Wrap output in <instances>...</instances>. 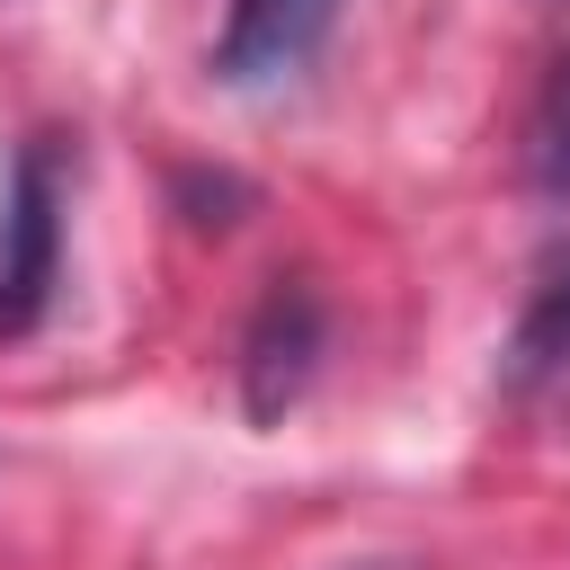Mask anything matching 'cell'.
I'll list each match as a JSON object with an SVG mask.
<instances>
[{
    "label": "cell",
    "mask_w": 570,
    "mask_h": 570,
    "mask_svg": "<svg viewBox=\"0 0 570 570\" xmlns=\"http://www.w3.org/2000/svg\"><path fill=\"white\" fill-rule=\"evenodd\" d=\"M62 285V160L53 142H18L0 205V338H27Z\"/></svg>",
    "instance_id": "obj_1"
},
{
    "label": "cell",
    "mask_w": 570,
    "mask_h": 570,
    "mask_svg": "<svg viewBox=\"0 0 570 570\" xmlns=\"http://www.w3.org/2000/svg\"><path fill=\"white\" fill-rule=\"evenodd\" d=\"M321 338H330V321H321L312 276H276V285L258 294L249 330H240V410H249L258 428H276V419L312 392Z\"/></svg>",
    "instance_id": "obj_2"
},
{
    "label": "cell",
    "mask_w": 570,
    "mask_h": 570,
    "mask_svg": "<svg viewBox=\"0 0 570 570\" xmlns=\"http://www.w3.org/2000/svg\"><path fill=\"white\" fill-rule=\"evenodd\" d=\"M330 18H338V0H232V27H223L214 71H223L232 89L276 80V71H303V62L321 53Z\"/></svg>",
    "instance_id": "obj_3"
},
{
    "label": "cell",
    "mask_w": 570,
    "mask_h": 570,
    "mask_svg": "<svg viewBox=\"0 0 570 570\" xmlns=\"http://www.w3.org/2000/svg\"><path fill=\"white\" fill-rule=\"evenodd\" d=\"M508 392H517V401H570V267H552V276L534 285V303L517 312Z\"/></svg>",
    "instance_id": "obj_4"
},
{
    "label": "cell",
    "mask_w": 570,
    "mask_h": 570,
    "mask_svg": "<svg viewBox=\"0 0 570 570\" xmlns=\"http://www.w3.org/2000/svg\"><path fill=\"white\" fill-rule=\"evenodd\" d=\"M525 187L543 205H570V53L543 71V89L525 107Z\"/></svg>",
    "instance_id": "obj_5"
}]
</instances>
